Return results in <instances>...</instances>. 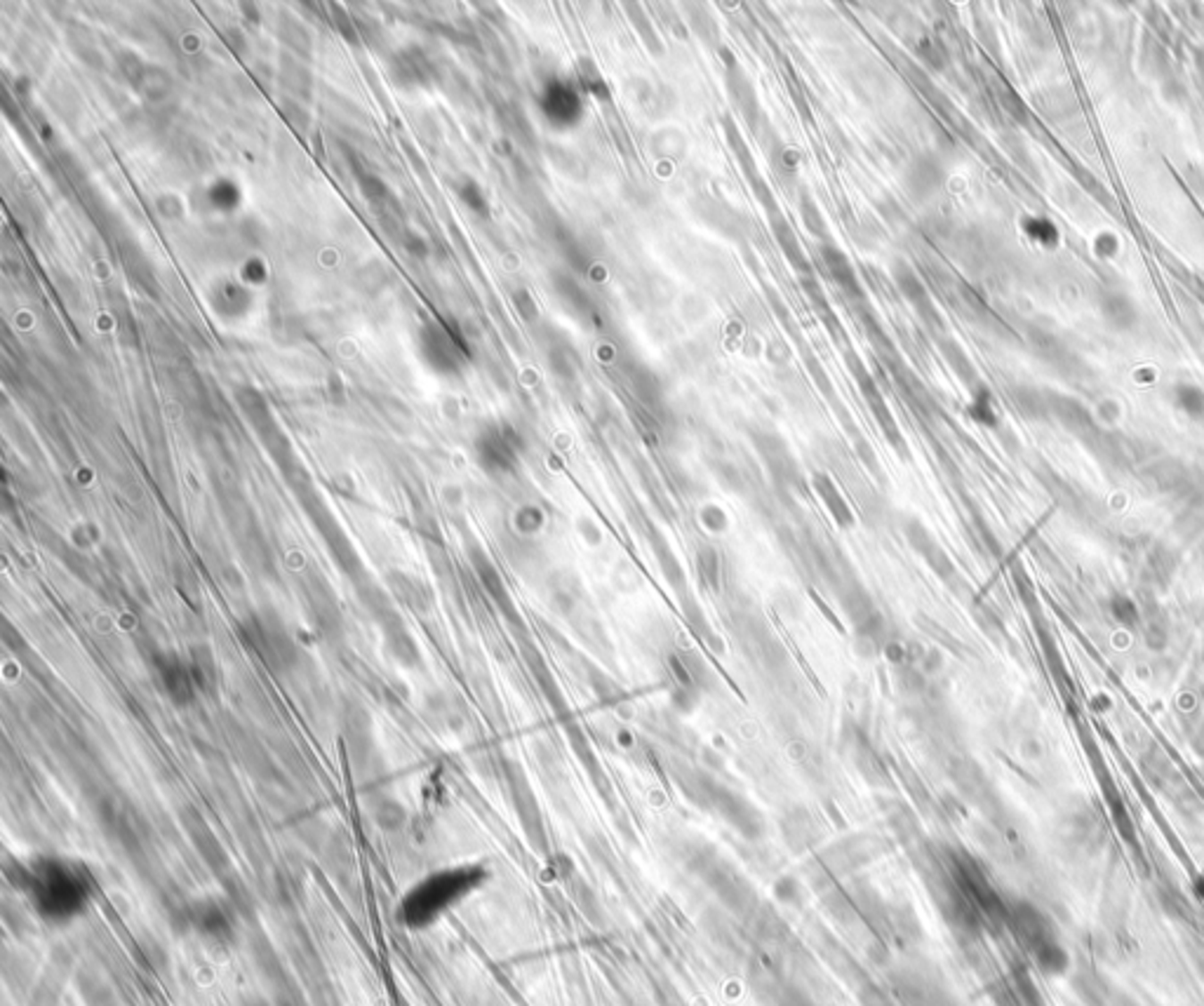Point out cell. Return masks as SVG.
I'll use <instances>...</instances> for the list:
<instances>
[{"mask_svg": "<svg viewBox=\"0 0 1204 1006\" xmlns=\"http://www.w3.org/2000/svg\"><path fill=\"white\" fill-rule=\"evenodd\" d=\"M21 889L46 922L66 924L83 915L95 894L92 875L66 858H38L21 875Z\"/></svg>", "mask_w": 1204, "mask_h": 1006, "instance_id": "cell-1", "label": "cell"}, {"mask_svg": "<svg viewBox=\"0 0 1204 1006\" xmlns=\"http://www.w3.org/2000/svg\"><path fill=\"white\" fill-rule=\"evenodd\" d=\"M476 879L477 872L470 868L436 872L426 878L403 901V919L410 929H424L443 917L444 910L457 903L459 898H464L466 891L473 889Z\"/></svg>", "mask_w": 1204, "mask_h": 1006, "instance_id": "cell-2", "label": "cell"}, {"mask_svg": "<svg viewBox=\"0 0 1204 1006\" xmlns=\"http://www.w3.org/2000/svg\"><path fill=\"white\" fill-rule=\"evenodd\" d=\"M541 111L555 128H574L584 116L579 87L567 80H551L541 95Z\"/></svg>", "mask_w": 1204, "mask_h": 1006, "instance_id": "cell-3", "label": "cell"}, {"mask_svg": "<svg viewBox=\"0 0 1204 1006\" xmlns=\"http://www.w3.org/2000/svg\"><path fill=\"white\" fill-rule=\"evenodd\" d=\"M818 254H821V261H824L826 271L831 273V277L835 280L837 287L843 290L844 297L857 299V301H866V292H863L857 273L851 268V261L844 257V252L837 250L831 243H824V245L818 247Z\"/></svg>", "mask_w": 1204, "mask_h": 1006, "instance_id": "cell-4", "label": "cell"}, {"mask_svg": "<svg viewBox=\"0 0 1204 1006\" xmlns=\"http://www.w3.org/2000/svg\"><path fill=\"white\" fill-rule=\"evenodd\" d=\"M769 221H772V231H774V235H776V243H779V247L784 250V254H786L788 261L793 264V268H795V271H798L802 277L811 276V268H810V264H807L805 252H802V247H800V243H798V238H795L793 228L788 227L786 217H784V214H774Z\"/></svg>", "mask_w": 1204, "mask_h": 1006, "instance_id": "cell-5", "label": "cell"}, {"mask_svg": "<svg viewBox=\"0 0 1204 1006\" xmlns=\"http://www.w3.org/2000/svg\"><path fill=\"white\" fill-rule=\"evenodd\" d=\"M579 87H584V92L591 95L595 102H610V99H612V92L607 87V80L602 78V73L598 71V66L593 64L591 59H584V62H581Z\"/></svg>", "mask_w": 1204, "mask_h": 1006, "instance_id": "cell-6", "label": "cell"}, {"mask_svg": "<svg viewBox=\"0 0 1204 1006\" xmlns=\"http://www.w3.org/2000/svg\"><path fill=\"white\" fill-rule=\"evenodd\" d=\"M814 487H817L818 494L826 499V506H828L833 515L837 517V523L850 524L851 523V513H850V508H847V503L843 501V497L837 494L833 480L826 478V475H817V478H814Z\"/></svg>", "mask_w": 1204, "mask_h": 1006, "instance_id": "cell-7", "label": "cell"}, {"mask_svg": "<svg viewBox=\"0 0 1204 1006\" xmlns=\"http://www.w3.org/2000/svg\"><path fill=\"white\" fill-rule=\"evenodd\" d=\"M800 214H802V221H805L807 231L814 233V235H824L826 224L824 217H821V210L814 201H811L810 195L802 194V201H800Z\"/></svg>", "mask_w": 1204, "mask_h": 1006, "instance_id": "cell-8", "label": "cell"}, {"mask_svg": "<svg viewBox=\"0 0 1204 1006\" xmlns=\"http://www.w3.org/2000/svg\"><path fill=\"white\" fill-rule=\"evenodd\" d=\"M628 17L633 20V24L638 26V33L643 36L644 43H647V45H652V52H654V54H661V43H659L657 33H654V29H652V24H647V17L640 12L638 5L628 7Z\"/></svg>", "mask_w": 1204, "mask_h": 1006, "instance_id": "cell-9", "label": "cell"}]
</instances>
